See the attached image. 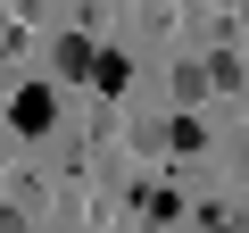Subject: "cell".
Returning a JSON list of instances; mask_svg holds the SVG:
<instances>
[{
  "mask_svg": "<svg viewBox=\"0 0 249 233\" xmlns=\"http://www.w3.org/2000/svg\"><path fill=\"white\" fill-rule=\"evenodd\" d=\"M9 125H17V134H50V125H58V92H50V83L17 92V108H9Z\"/></svg>",
  "mask_w": 249,
  "mask_h": 233,
  "instance_id": "obj_1",
  "label": "cell"
},
{
  "mask_svg": "<svg viewBox=\"0 0 249 233\" xmlns=\"http://www.w3.org/2000/svg\"><path fill=\"white\" fill-rule=\"evenodd\" d=\"M50 58H58V83H91V58H100V50H91V34H58Z\"/></svg>",
  "mask_w": 249,
  "mask_h": 233,
  "instance_id": "obj_2",
  "label": "cell"
},
{
  "mask_svg": "<svg viewBox=\"0 0 249 233\" xmlns=\"http://www.w3.org/2000/svg\"><path fill=\"white\" fill-rule=\"evenodd\" d=\"M208 83H216V92H241V50H232V42L208 58Z\"/></svg>",
  "mask_w": 249,
  "mask_h": 233,
  "instance_id": "obj_3",
  "label": "cell"
},
{
  "mask_svg": "<svg viewBox=\"0 0 249 233\" xmlns=\"http://www.w3.org/2000/svg\"><path fill=\"white\" fill-rule=\"evenodd\" d=\"M91 83L100 92H124V58H91Z\"/></svg>",
  "mask_w": 249,
  "mask_h": 233,
  "instance_id": "obj_4",
  "label": "cell"
},
{
  "mask_svg": "<svg viewBox=\"0 0 249 233\" xmlns=\"http://www.w3.org/2000/svg\"><path fill=\"white\" fill-rule=\"evenodd\" d=\"M208 92V67H175V100H199Z\"/></svg>",
  "mask_w": 249,
  "mask_h": 233,
  "instance_id": "obj_5",
  "label": "cell"
},
{
  "mask_svg": "<svg viewBox=\"0 0 249 233\" xmlns=\"http://www.w3.org/2000/svg\"><path fill=\"white\" fill-rule=\"evenodd\" d=\"M0 233H25V208L17 200H0Z\"/></svg>",
  "mask_w": 249,
  "mask_h": 233,
  "instance_id": "obj_6",
  "label": "cell"
},
{
  "mask_svg": "<svg viewBox=\"0 0 249 233\" xmlns=\"http://www.w3.org/2000/svg\"><path fill=\"white\" fill-rule=\"evenodd\" d=\"M208 233H241V225H232V216H216V225H208Z\"/></svg>",
  "mask_w": 249,
  "mask_h": 233,
  "instance_id": "obj_7",
  "label": "cell"
}]
</instances>
